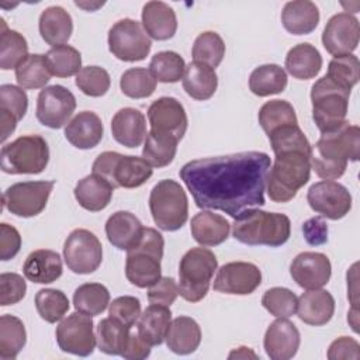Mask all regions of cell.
I'll return each mask as SVG.
<instances>
[{
  "label": "cell",
  "mask_w": 360,
  "mask_h": 360,
  "mask_svg": "<svg viewBox=\"0 0 360 360\" xmlns=\"http://www.w3.org/2000/svg\"><path fill=\"white\" fill-rule=\"evenodd\" d=\"M120 87L129 98H146L156 90V79L145 68H131L121 75Z\"/></svg>",
  "instance_id": "7dc6e473"
},
{
  "label": "cell",
  "mask_w": 360,
  "mask_h": 360,
  "mask_svg": "<svg viewBox=\"0 0 360 360\" xmlns=\"http://www.w3.org/2000/svg\"><path fill=\"white\" fill-rule=\"evenodd\" d=\"M150 48L152 41L136 20H120L108 31V49L120 60H143L149 55Z\"/></svg>",
  "instance_id": "8fae6325"
},
{
  "label": "cell",
  "mask_w": 360,
  "mask_h": 360,
  "mask_svg": "<svg viewBox=\"0 0 360 360\" xmlns=\"http://www.w3.org/2000/svg\"><path fill=\"white\" fill-rule=\"evenodd\" d=\"M165 239L153 228H143L142 236L135 246L127 250L125 276L131 284L149 288L162 277L160 260L163 257Z\"/></svg>",
  "instance_id": "5b68a950"
},
{
  "label": "cell",
  "mask_w": 360,
  "mask_h": 360,
  "mask_svg": "<svg viewBox=\"0 0 360 360\" xmlns=\"http://www.w3.org/2000/svg\"><path fill=\"white\" fill-rule=\"evenodd\" d=\"M350 91L338 86L326 75L311 87L312 118L322 134L338 129L346 122Z\"/></svg>",
  "instance_id": "8992f818"
},
{
  "label": "cell",
  "mask_w": 360,
  "mask_h": 360,
  "mask_svg": "<svg viewBox=\"0 0 360 360\" xmlns=\"http://www.w3.org/2000/svg\"><path fill=\"white\" fill-rule=\"evenodd\" d=\"M75 83L83 94L90 97H101L108 91L111 79L104 68L84 66L76 75Z\"/></svg>",
  "instance_id": "816d5d0a"
},
{
  "label": "cell",
  "mask_w": 360,
  "mask_h": 360,
  "mask_svg": "<svg viewBox=\"0 0 360 360\" xmlns=\"http://www.w3.org/2000/svg\"><path fill=\"white\" fill-rule=\"evenodd\" d=\"M114 188L101 177L89 174L77 181L75 187V198L79 205L87 211L97 212L104 210L111 198Z\"/></svg>",
  "instance_id": "1f68e13d"
},
{
  "label": "cell",
  "mask_w": 360,
  "mask_h": 360,
  "mask_svg": "<svg viewBox=\"0 0 360 360\" xmlns=\"http://www.w3.org/2000/svg\"><path fill=\"white\" fill-rule=\"evenodd\" d=\"M183 89L194 100H208L214 96L218 87L215 70L204 63L191 62L186 66L183 75Z\"/></svg>",
  "instance_id": "e575fe53"
},
{
  "label": "cell",
  "mask_w": 360,
  "mask_h": 360,
  "mask_svg": "<svg viewBox=\"0 0 360 360\" xmlns=\"http://www.w3.org/2000/svg\"><path fill=\"white\" fill-rule=\"evenodd\" d=\"M38 27L42 39L52 48L65 45L73 32V21L70 14L59 6L45 8L39 15Z\"/></svg>",
  "instance_id": "f546056e"
},
{
  "label": "cell",
  "mask_w": 360,
  "mask_h": 360,
  "mask_svg": "<svg viewBox=\"0 0 360 360\" xmlns=\"http://www.w3.org/2000/svg\"><path fill=\"white\" fill-rule=\"evenodd\" d=\"M91 315L73 312L56 326V342L62 352L86 357L94 352L97 345Z\"/></svg>",
  "instance_id": "5bb4252c"
},
{
  "label": "cell",
  "mask_w": 360,
  "mask_h": 360,
  "mask_svg": "<svg viewBox=\"0 0 360 360\" xmlns=\"http://www.w3.org/2000/svg\"><path fill=\"white\" fill-rule=\"evenodd\" d=\"M45 59L52 76L70 77L82 69V55L70 45H59L51 48L45 53Z\"/></svg>",
  "instance_id": "ee69618b"
},
{
  "label": "cell",
  "mask_w": 360,
  "mask_h": 360,
  "mask_svg": "<svg viewBox=\"0 0 360 360\" xmlns=\"http://www.w3.org/2000/svg\"><path fill=\"white\" fill-rule=\"evenodd\" d=\"M20 248H21L20 232L14 226L6 222L0 224V259L4 262L13 259L20 252Z\"/></svg>",
  "instance_id": "6f0895ef"
},
{
  "label": "cell",
  "mask_w": 360,
  "mask_h": 360,
  "mask_svg": "<svg viewBox=\"0 0 360 360\" xmlns=\"http://www.w3.org/2000/svg\"><path fill=\"white\" fill-rule=\"evenodd\" d=\"M143 228L145 226L134 214L128 211H117L105 222V235L114 248L128 250L138 243Z\"/></svg>",
  "instance_id": "4316f807"
},
{
  "label": "cell",
  "mask_w": 360,
  "mask_h": 360,
  "mask_svg": "<svg viewBox=\"0 0 360 360\" xmlns=\"http://www.w3.org/2000/svg\"><path fill=\"white\" fill-rule=\"evenodd\" d=\"M287 73L276 63H266L257 66L249 77V89L259 97L278 94L287 87Z\"/></svg>",
  "instance_id": "d590c367"
},
{
  "label": "cell",
  "mask_w": 360,
  "mask_h": 360,
  "mask_svg": "<svg viewBox=\"0 0 360 360\" xmlns=\"http://www.w3.org/2000/svg\"><path fill=\"white\" fill-rule=\"evenodd\" d=\"M63 259L69 270L76 274L96 271L103 260V246L98 238L83 228L69 233L63 245Z\"/></svg>",
  "instance_id": "4fadbf2b"
},
{
  "label": "cell",
  "mask_w": 360,
  "mask_h": 360,
  "mask_svg": "<svg viewBox=\"0 0 360 360\" xmlns=\"http://www.w3.org/2000/svg\"><path fill=\"white\" fill-rule=\"evenodd\" d=\"M91 169L93 174L104 179L112 188H136L146 183L153 173L152 166L143 158L111 150L100 153Z\"/></svg>",
  "instance_id": "ba28073f"
},
{
  "label": "cell",
  "mask_w": 360,
  "mask_h": 360,
  "mask_svg": "<svg viewBox=\"0 0 360 360\" xmlns=\"http://www.w3.org/2000/svg\"><path fill=\"white\" fill-rule=\"evenodd\" d=\"M179 295V287L173 277H160L148 290V300L150 304L170 307Z\"/></svg>",
  "instance_id": "9f6ffc18"
},
{
  "label": "cell",
  "mask_w": 360,
  "mask_h": 360,
  "mask_svg": "<svg viewBox=\"0 0 360 360\" xmlns=\"http://www.w3.org/2000/svg\"><path fill=\"white\" fill-rule=\"evenodd\" d=\"M360 38L359 20L349 13H338L329 18L322 32V44L333 56L352 53Z\"/></svg>",
  "instance_id": "ac0fdd59"
},
{
  "label": "cell",
  "mask_w": 360,
  "mask_h": 360,
  "mask_svg": "<svg viewBox=\"0 0 360 360\" xmlns=\"http://www.w3.org/2000/svg\"><path fill=\"white\" fill-rule=\"evenodd\" d=\"M17 118L8 112L0 111V124H1V142H4L15 129Z\"/></svg>",
  "instance_id": "6125c7cd"
},
{
  "label": "cell",
  "mask_w": 360,
  "mask_h": 360,
  "mask_svg": "<svg viewBox=\"0 0 360 360\" xmlns=\"http://www.w3.org/2000/svg\"><path fill=\"white\" fill-rule=\"evenodd\" d=\"M271 162L264 152H239L186 163L179 174L198 208L219 210L236 218L264 205Z\"/></svg>",
  "instance_id": "6da1fadb"
},
{
  "label": "cell",
  "mask_w": 360,
  "mask_h": 360,
  "mask_svg": "<svg viewBox=\"0 0 360 360\" xmlns=\"http://www.w3.org/2000/svg\"><path fill=\"white\" fill-rule=\"evenodd\" d=\"M1 170L8 174H38L49 162V148L41 135H22L1 148Z\"/></svg>",
  "instance_id": "30bf717a"
},
{
  "label": "cell",
  "mask_w": 360,
  "mask_h": 360,
  "mask_svg": "<svg viewBox=\"0 0 360 360\" xmlns=\"http://www.w3.org/2000/svg\"><path fill=\"white\" fill-rule=\"evenodd\" d=\"M27 292V283L17 273L0 274V305H14L20 302Z\"/></svg>",
  "instance_id": "11a10c76"
},
{
  "label": "cell",
  "mask_w": 360,
  "mask_h": 360,
  "mask_svg": "<svg viewBox=\"0 0 360 360\" xmlns=\"http://www.w3.org/2000/svg\"><path fill=\"white\" fill-rule=\"evenodd\" d=\"M165 340L173 353L190 354L195 352L201 343L200 325L190 316H177L172 319Z\"/></svg>",
  "instance_id": "4dcf8cb0"
},
{
  "label": "cell",
  "mask_w": 360,
  "mask_h": 360,
  "mask_svg": "<svg viewBox=\"0 0 360 360\" xmlns=\"http://www.w3.org/2000/svg\"><path fill=\"white\" fill-rule=\"evenodd\" d=\"M141 17L145 32L156 41L170 39L177 31L176 13L163 1H148L142 8Z\"/></svg>",
  "instance_id": "d4e9b609"
},
{
  "label": "cell",
  "mask_w": 360,
  "mask_h": 360,
  "mask_svg": "<svg viewBox=\"0 0 360 360\" xmlns=\"http://www.w3.org/2000/svg\"><path fill=\"white\" fill-rule=\"evenodd\" d=\"M150 354V346L139 336L138 330L129 333L127 346L121 353V357L128 360H142Z\"/></svg>",
  "instance_id": "94428289"
},
{
  "label": "cell",
  "mask_w": 360,
  "mask_h": 360,
  "mask_svg": "<svg viewBox=\"0 0 360 360\" xmlns=\"http://www.w3.org/2000/svg\"><path fill=\"white\" fill-rule=\"evenodd\" d=\"M150 131L174 136L180 141L187 131V114L183 104L174 97H160L148 108Z\"/></svg>",
  "instance_id": "d6986e66"
},
{
  "label": "cell",
  "mask_w": 360,
  "mask_h": 360,
  "mask_svg": "<svg viewBox=\"0 0 360 360\" xmlns=\"http://www.w3.org/2000/svg\"><path fill=\"white\" fill-rule=\"evenodd\" d=\"M248 357L257 359V354L250 347H246V346H240V347L232 350L228 356V359H248Z\"/></svg>",
  "instance_id": "be15d7a7"
},
{
  "label": "cell",
  "mask_w": 360,
  "mask_h": 360,
  "mask_svg": "<svg viewBox=\"0 0 360 360\" xmlns=\"http://www.w3.org/2000/svg\"><path fill=\"white\" fill-rule=\"evenodd\" d=\"M326 76L338 86L352 91L360 79V63L357 56L353 53L335 56L328 65Z\"/></svg>",
  "instance_id": "681fc988"
},
{
  "label": "cell",
  "mask_w": 360,
  "mask_h": 360,
  "mask_svg": "<svg viewBox=\"0 0 360 360\" xmlns=\"http://www.w3.org/2000/svg\"><path fill=\"white\" fill-rule=\"evenodd\" d=\"M191 55L194 62H200L217 68L225 56V44L222 38L214 31L201 32L193 45Z\"/></svg>",
  "instance_id": "bcb514c9"
},
{
  "label": "cell",
  "mask_w": 360,
  "mask_h": 360,
  "mask_svg": "<svg viewBox=\"0 0 360 360\" xmlns=\"http://www.w3.org/2000/svg\"><path fill=\"white\" fill-rule=\"evenodd\" d=\"M217 267L218 260L210 249L191 248L187 250L179 264V295L188 302L201 301L208 292Z\"/></svg>",
  "instance_id": "52a82bcc"
},
{
  "label": "cell",
  "mask_w": 360,
  "mask_h": 360,
  "mask_svg": "<svg viewBox=\"0 0 360 360\" xmlns=\"http://www.w3.org/2000/svg\"><path fill=\"white\" fill-rule=\"evenodd\" d=\"M321 68L322 56L319 51L308 42L298 44L287 52L285 69L295 79H314L321 72Z\"/></svg>",
  "instance_id": "836d02e7"
},
{
  "label": "cell",
  "mask_w": 360,
  "mask_h": 360,
  "mask_svg": "<svg viewBox=\"0 0 360 360\" xmlns=\"http://www.w3.org/2000/svg\"><path fill=\"white\" fill-rule=\"evenodd\" d=\"M360 156V128L347 121L338 129L322 134L312 149L311 167L323 180H335L343 176L347 162H356Z\"/></svg>",
  "instance_id": "7a4b0ae2"
},
{
  "label": "cell",
  "mask_w": 360,
  "mask_h": 360,
  "mask_svg": "<svg viewBox=\"0 0 360 360\" xmlns=\"http://www.w3.org/2000/svg\"><path fill=\"white\" fill-rule=\"evenodd\" d=\"M76 110V98L73 93L60 86L52 84L44 87L37 98V120L52 129L66 125Z\"/></svg>",
  "instance_id": "9a60e30c"
},
{
  "label": "cell",
  "mask_w": 360,
  "mask_h": 360,
  "mask_svg": "<svg viewBox=\"0 0 360 360\" xmlns=\"http://www.w3.org/2000/svg\"><path fill=\"white\" fill-rule=\"evenodd\" d=\"M309 207L328 219H342L352 210V194L333 180H322L312 184L307 193Z\"/></svg>",
  "instance_id": "2e32d148"
},
{
  "label": "cell",
  "mask_w": 360,
  "mask_h": 360,
  "mask_svg": "<svg viewBox=\"0 0 360 360\" xmlns=\"http://www.w3.org/2000/svg\"><path fill=\"white\" fill-rule=\"evenodd\" d=\"M28 108V97L25 91L14 84L0 86V111L8 112L17 118L22 120Z\"/></svg>",
  "instance_id": "f5cc1de1"
},
{
  "label": "cell",
  "mask_w": 360,
  "mask_h": 360,
  "mask_svg": "<svg viewBox=\"0 0 360 360\" xmlns=\"http://www.w3.org/2000/svg\"><path fill=\"white\" fill-rule=\"evenodd\" d=\"M259 124L263 131L270 135L280 128L297 125L298 120L294 107L288 101L270 100L264 103L259 110Z\"/></svg>",
  "instance_id": "60d3db41"
},
{
  "label": "cell",
  "mask_w": 360,
  "mask_h": 360,
  "mask_svg": "<svg viewBox=\"0 0 360 360\" xmlns=\"http://www.w3.org/2000/svg\"><path fill=\"white\" fill-rule=\"evenodd\" d=\"M302 233L307 243L319 246L328 242V224L322 217H314L304 222Z\"/></svg>",
  "instance_id": "91938a15"
},
{
  "label": "cell",
  "mask_w": 360,
  "mask_h": 360,
  "mask_svg": "<svg viewBox=\"0 0 360 360\" xmlns=\"http://www.w3.org/2000/svg\"><path fill=\"white\" fill-rule=\"evenodd\" d=\"M274 156L266 180L267 194L274 202H288L309 180L312 152L292 149Z\"/></svg>",
  "instance_id": "277c9868"
},
{
  "label": "cell",
  "mask_w": 360,
  "mask_h": 360,
  "mask_svg": "<svg viewBox=\"0 0 360 360\" xmlns=\"http://www.w3.org/2000/svg\"><path fill=\"white\" fill-rule=\"evenodd\" d=\"M69 300L60 290L42 288L35 295V308L39 316L49 323L60 321L69 311Z\"/></svg>",
  "instance_id": "c3c4849f"
},
{
  "label": "cell",
  "mask_w": 360,
  "mask_h": 360,
  "mask_svg": "<svg viewBox=\"0 0 360 360\" xmlns=\"http://www.w3.org/2000/svg\"><path fill=\"white\" fill-rule=\"evenodd\" d=\"M333 312L335 300L326 290H308L298 298L297 315L307 325L322 326L332 319Z\"/></svg>",
  "instance_id": "cb8c5ba5"
},
{
  "label": "cell",
  "mask_w": 360,
  "mask_h": 360,
  "mask_svg": "<svg viewBox=\"0 0 360 360\" xmlns=\"http://www.w3.org/2000/svg\"><path fill=\"white\" fill-rule=\"evenodd\" d=\"M62 271L63 266L59 253L49 249L31 252L22 264L24 277L37 284L53 283L62 276Z\"/></svg>",
  "instance_id": "484cf974"
},
{
  "label": "cell",
  "mask_w": 360,
  "mask_h": 360,
  "mask_svg": "<svg viewBox=\"0 0 360 360\" xmlns=\"http://www.w3.org/2000/svg\"><path fill=\"white\" fill-rule=\"evenodd\" d=\"M283 27L292 35H307L319 22V10L309 0H294L284 4L281 11Z\"/></svg>",
  "instance_id": "83f0119b"
},
{
  "label": "cell",
  "mask_w": 360,
  "mask_h": 360,
  "mask_svg": "<svg viewBox=\"0 0 360 360\" xmlns=\"http://www.w3.org/2000/svg\"><path fill=\"white\" fill-rule=\"evenodd\" d=\"M51 76L45 55L41 53L28 55L15 68V79L21 89H42L51 80Z\"/></svg>",
  "instance_id": "ab89813d"
},
{
  "label": "cell",
  "mask_w": 360,
  "mask_h": 360,
  "mask_svg": "<svg viewBox=\"0 0 360 360\" xmlns=\"http://www.w3.org/2000/svg\"><path fill=\"white\" fill-rule=\"evenodd\" d=\"M27 342V332L22 321L14 315L0 316V359L14 360Z\"/></svg>",
  "instance_id": "f35d334b"
},
{
  "label": "cell",
  "mask_w": 360,
  "mask_h": 360,
  "mask_svg": "<svg viewBox=\"0 0 360 360\" xmlns=\"http://www.w3.org/2000/svg\"><path fill=\"white\" fill-rule=\"evenodd\" d=\"M129 333V326H125L124 323L115 321L111 316L104 318L98 322L96 328L97 347L105 354L121 356L127 346Z\"/></svg>",
  "instance_id": "8d00e7d4"
},
{
  "label": "cell",
  "mask_w": 360,
  "mask_h": 360,
  "mask_svg": "<svg viewBox=\"0 0 360 360\" xmlns=\"http://www.w3.org/2000/svg\"><path fill=\"white\" fill-rule=\"evenodd\" d=\"M290 233L291 222L285 214L267 212L259 208L243 211L232 224L233 238L250 246L277 248L288 240Z\"/></svg>",
  "instance_id": "3957f363"
},
{
  "label": "cell",
  "mask_w": 360,
  "mask_h": 360,
  "mask_svg": "<svg viewBox=\"0 0 360 360\" xmlns=\"http://www.w3.org/2000/svg\"><path fill=\"white\" fill-rule=\"evenodd\" d=\"M360 357V345L356 339L349 336H342L333 340L328 349L329 360H340V359H354Z\"/></svg>",
  "instance_id": "680465c9"
},
{
  "label": "cell",
  "mask_w": 360,
  "mask_h": 360,
  "mask_svg": "<svg viewBox=\"0 0 360 360\" xmlns=\"http://www.w3.org/2000/svg\"><path fill=\"white\" fill-rule=\"evenodd\" d=\"M53 184L52 180L11 184L3 194V207L17 217H35L45 210Z\"/></svg>",
  "instance_id": "7c38bea8"
},
{
  "label": "cell",
  "mask_w": 360,
  "mask_h": 360,
  "mask_svg": "<svg viewBox=\"0 0 360 360\" xmlns=\"http://www.w3.org/2000/svg\"><path fill=\"white\" fill-rule=\"evenodd\" d=\"M300 330L287 318H278L270 323L264 333V350L271 360L292 359L300 347Z\"/></svg>",
  "instance_id": "44dd1931"
},
{
  "label": "cell",
  "mask_w": 360,
  "mask_h": 360,
  "mask_svg": "<svg viewBox=\"0 0 360 360\" xmlns=\"http://www.w3.org/2000/svg\"><path fill=\"white\" fill-rule=\"evenodd\" d=\"M186 70L184 59L174 51H162L152 56L149 63V72L156 82L176 83L183 79Z\"/></svg>",
  "instance_id": "f6af8a7d"
},
{
  "label": "cell",
  "mask_w": 360,
  "mask_h": 360,
  "mask_svg": "<svg viewBox=\"0 0 360 360\" xmlns=\"http://www.w3.org/2000/svg\"><path fill=\"white\" fill-rule=\"evenodd\" d=\"M108 315L125 326L132 328L141 316V302L132 295L117 297L108 305Z\"/></svg>",
  "instance_id": "db71d44e"
},
{
  "label": "cell",
  "mask_w": 360,
  "mask_h": 360,
  "mask_svg": "<svg viewBox=\"0 0 360 360\" xmlns=\"http://www.w3.org/2000/svg\"><path fill=\"white\" fill-rule=\"evenodd\" d=\"M104 127L100 117L93 111L76 114L65 127V138L77 149H91L100 143Z\"/></svg>",
  "instance_id": "603a6c76"
},
{
  "label": "cell",
  "mask_w": 360,
  "mask_h": 360,
  "mask_svg": "<svg viewBox=\"0 0 360 360\" xmlns=\"http://www.w3.org/2000/svg\"><path fill=\"white\" fill-rule=\"evenodd\" d=\"M262 305L276 318H290L297 312V295L284 287L269 288L262 297Z\"/></svg>",
  "instance_id": "f907efd6"
},
{
  "label": "cell",
  "mask_w": 360,
  "mask_h": 360,
  "mask_svg": "<svg viewBox=\"0 0 360 360\" xmlns=\"http://www.w3.org/2000/svg\"><path fill=\"white\" fill-rule=\"evenodd\" d=\"M73 305L87 315H100L110 305V291L100 283H84L75 290Z\"/></svg>",
  "instance_id": "7bdbcfd3"
},
{
  "label": "cell",
  "mask_w": 360,
  "mask_h": 360,
  "mask_svg": "<svg viewBox=\"0 0 360 360\" xmlns=\"http://www.w3.org/2000/svg\"><path fill=\"white\" fill-rule=\"evenodd\" d=\"M172 322V311L169 307L150 304L138 319V333L149 346L163 343Z\"/></svg>",
  "instance_id": "d6a6232c"
},
{
  "label": "cell",
  "mask_w": 360,
  "mask_h": 360,
  "mask_svg": "<svg viewBox=\"0 0 360 360\" xmlns=\"http://www.w3.org/2000/svg\"><path fill=\"white\" fill-rule=\"evenodd\" d=\"M111 134L120 145L138 148L146 138V118L136 108H121L111 120Z\"/></svg>",
  "instance_id": "7402d4cb"
},
{
  "label": "cell",
  "mask_w": 360,
  "mask_h": 360,
  "mask_svg": "<svg viewBox=\"0 0 360 360\" xmlns=\"http://www.w3.org/2000/svg\"><path fill=\"white\" fill-rule=\"evenodd\" d=\"M262 283L260 269L249 262H231L219 267L214 280V290L232 294H252Z\"/></svg>",
  "instance_id": "e0dca14e"
},
{
  "label": "cell",
  "mask_w": 360,
  "mask_h": 360,
  "mask_svg": "<svg viewBox=\"0 0 360 360\" xmlns=\"http://www.w3.org/2000/svg\"><path fill=\"white\" fill-rule=\"evenodd\" d=\"M231 225L218 214L201 211L191 218L190 231L197 243L201 246H217L228 239Z\"/></svg>",
  "instance_id": "f1b7e54d"
},
{
  "label": "cell",
  "mask_w": 360,
  "mask_h": 360,
  "mask_svg": "<svg viewBox=\"0 0 360 360\" xmlns=\"http://www.w3.org/2000/svg\"><path fill=\"white\" fill-rule=\"evenodd\" d=\"M177 143L179 141L172 135L149 131L145 138L142 158L152 167H165L173 162L177 152Z\"/></svg>",
  "instance_id": "74e56055"
},
{
  "label": "cell",
  "mask_w": 360,
  "mask_h": 360,
  "mask_svg": "<svg viewBox=\"0 0 360 360\" xmlns=\"http://www.w3.org/2000/svg\"><path fill=\"white\" fill-rule=\"evenodd\" d=\"M149 208L158 228L167 232L180 229L188 217L186 191L172 179L160 180L153 186L149 195Z\"/></svg>",
  "instance_id": "9c48e42d"
},
{
  "label": "cell",
  "mask_w": 360,
  "mask_h": 360,
  "mask_svg": "<svg viewBox=\"0 0 360 360\" xmlns=\"http://www.w3.org/2000/svg\"><path fill=\"white\" fill-rule=\"evenodd\" d=\"M0 34V68L3 70L15 69L28 56L27 39L20 32L8 30L3 18Z\"/></svg>",
  "instance_id": "b9f144b4"
},
{
  "label": "cell",
  "mask_w": 360,
  "mask_h": 360,
  "mask_svg": "<svg viewBox=\"0 0 360 360\" xmlns=\"http://www.w3.org/2000/svg\"><path fill=\"white\" fill-rule=\"evenodd\" d=\"M290 274L301 288L316 290L328 284L332 266L329 257L323 253L302 252L291 262Z\"/></svg>",
  "instance_id": "ffe728a7"
}]
</instances>
